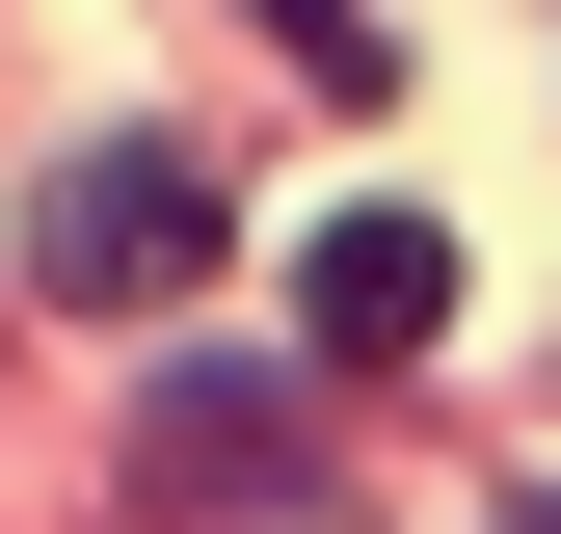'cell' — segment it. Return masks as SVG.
Here are the masks:
<instances>
[{"label": "cell", "mask_w": 561, "mask_h": 534, "mask_svg": "<svg viewBox=\"0 0 561 534\" xmlns=\"http://www.w3.org/2000/svg\"><path fill=\"white\" fill-rule=\"evenodd\" d=\"M187 267H215V161H187V134H81V161L27 187V294H81V321H161Z\"/></svg>", "instance_id": "obj_1"}, {"label": "cell", "mask_w": 561, "mask_h": 534, "mask_svg": "<svg viewBox=\"0 0 561 534\" xmlns=\"http://www.w3.org/2000/svg\"><path fill=\"white\" fill-rule=\"evenodd\" d=\"M428 321H455V214H321L295 241V348L321 374H401Z\"/></svg>", "instance_id": "obj_2"}, {"label": "cell", "mask_w": 561, "mask_h": 534, "mask_svg": "<svg viewBox=\"0 0 561 534\" xmlns=\"http://www.w3.org/2000/svg\"><path fill=\"white\" fill-rule=\"evenodd\" d=\"M134 428H161V508H267L295 481V374H161Z\"/></svg>", "instance_id": "obj_3"}, {"label": "cell", "mask_w": 561, "mask_h": 534, "mask_svg": "<svg viewBox=\"0 0 561 534\" xmlns=\"http://www.w3.org/2000/svg\"><path fill=\"white\" fill-rule=\"evenodd\" d=\"M267 54L295 81H375V0H267Z\"/></svg>", "instance_id": "obj_4"}, {"label": "cell", "mask_w": 561, "mask_h": 534, "mask_svg": "<svg viewBox=\"0 0 561 534\" xmlns=\"http://www.w3.org/2000/svg\"><path fill=\"white\" fill-rule=\"evenodd\" d=\"M508 534H561V508H508Z\"/></svg>", "instance_id": "obj_5"}]
</instances>
